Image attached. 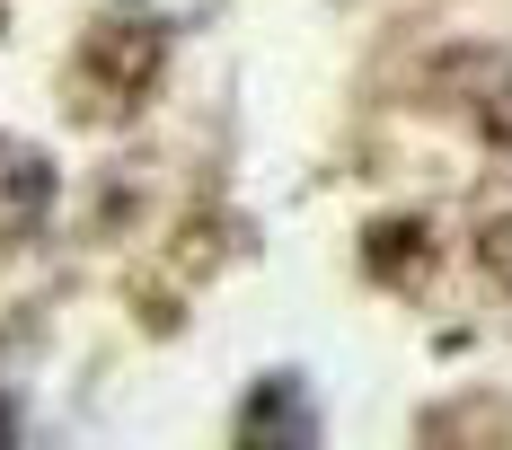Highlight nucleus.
<instances>
[{
    "label": "nucleus",
    "mask_w": 512,
    "mask_h": 450,
    "mask_svg": "<svg viewBox=\"0 0 512 450\" xmlns=\"http://www.w3.org/2000/svg\"><path fill=\"white\" fill-rule=\"evenodd\" d=\"M45 212H53V159L27 142H0V239L45 230Z\"/></svg>",
    "instance_id": "obj_1"
},
{
    "label": "nucleus",
    "mask_w": 512,
    "mask_h": 450,
    "mask_svg": "<svg viewBox=\"0 0 512 450\" xmlns=\"http://www.w3.org/2000/svg\"><path fill=\"white\" fill-rule=\"evenodd\" d=\"M486 265H495V274L512 283V230H495V239H486Z\"/></svg>",
    "instance_id": "obj_3"
},
{
    "label": "nucleus",
    "mask_w": 512,
    "mask_h": 450,
    "mask_svg": "<svg viewBox=\"0 0 512 450\" xmlns=\"http://www.w3.org/2000/svg\"><path fill=\"white\" fill-rule=\"evenodd\" d=\"M9 424H18V415H9V398H0V442H9Z\"/></svg>",
    "instance_id": "obj_4"
},
{
    "label": "nucleus",
    "mask_w": 512,
    "mask_h": 450,
    "mask_svg": "<svg viewBox=\"0 0 512 450\" xmlns=\"http://www.w3.org/2000/svg\"><path fill=\"white\" fill-rule=\"evenodd\" d=\"M239 433H248V442H309V433H318V415H309L301 380H292V371H274V380L239 406Z\"/></svg>",
    "instance_id": "obj_2"
}]
</instances>
